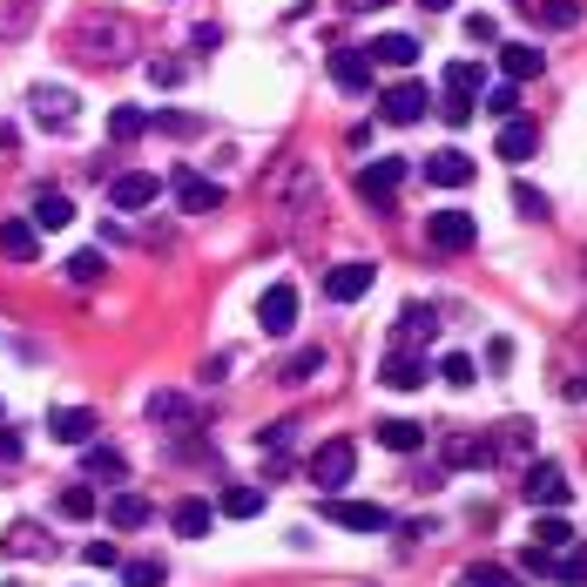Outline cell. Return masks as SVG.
<instances>
[{"label":"cell","mask_w":587,"mask_h":587,"mask_svg":"<svg viewBox=\"0 0 587 587\" xmlns=\"http://www.w3.org/2000/svg\"><path fill=\"white\" fill-rule=\"evenodd\" d=\"M425 378H433V359H419L412 344L385 351V365H378V385H391V391H419Z\"/></svg>","instance_id":"obj_4"},{"label":"cell","mask_w":587,"mask_h":587,"mask_svg":"<svg viewBox=\"0 0 587 587\" xmlns=\"http://www.w3.org/2000/svg\"><path fill=\"white\" fill-rule=\"evenodd\" d=\"M514 210H520L527 223H540V216H547V196H540L533 183H514Z\"/></svg>","instance_id":"obj_42"},{"label":"cell","mask_w":587,"mask_h":587,"mask_svg":"<svg viewBox=\"0 0 587 587\" xmlns=\"http://www.w3.org/2000/svg\"><path fill=\"white\" fill-rule=\"evenodd\" d=\"M344 8H351V14H372V8H385V0H344Z\"/></svg>","instance_id":"obj_50"},{"label":"cell","mask_w":587,"mask_h":587,"mask_svg":"<svg viewBox=\"0 0 587 587\" xmlns=\"http://www.w3.org/2000/svg\"><path fill=\"white\" fill-rule=\"evenodd\" d=\"M48 433H55L61 446H89V439H95V412H89V406H55V412H48Z\"/></svg>","instance_id":"obj_14"},{"label":"cell","mask_w":587,"mask_h":587,"mask_svg":"<svg viewBox=\"0 0 587 587\" xmlns=\"http://www.w3.org/2000/svg\"><path fill=\"white\" fill-rule=\"evenodd\" d=\"M149 520H155V506H149L142 493H115V500H108V527H115V533H136V527H149Z\"/></svg>","instance_id":"obj_19"},{"label":"cell","mask_w":587,"mask_h":587,"mask_svg":"<svg viewBox=\"0 0 587 587\" xmlns=\"http://www.w3.org/2000/svg\"><path fill=\"white\" fill-rule=\"evenodd\" d=\"M149 82H155V89H176L183 68H176V61H149Z\"/></svg>","instance_id":"obj_48"},{"label":"cell","mask_w":587,"mask_h":587,"mask_svg":"<svg viewBox=\"0 0 587 587\" xmlns=\"http://www.w3.org/2000/svg\"><path fill=\"white\" fill-rule=\"evenodd\" d=\"M425 108H433V95H425V82H391L385 95H378V115H385V122H419V115Z\"/></svg>","instance_id":"obj_7"},{"label":"cell","mask_w":587,"mask_h":587,"mask_svg":"<svg viewBox=\"0 0 587 587\" xmlns=\"http://www.w3.org/2000/svg\"><path fill=\"white\" fill-rule=\"evenodd\" d=\"M95 506H102L95 486H68L61 493V520H95Z\"/></svg>","instance_id":"obj_34"},{"label":"cell","mask_w":587,"mask_h":587,"mask_svg":"<svg viewBox=\"0 0 587 587\" xmlns=\"http://www.w3.org/2000/svg\"><path fill=\"white\" fill-rule=\"evenodd\" d=\"M0 547H8V554H42V527H34V520H14Z\"/></svg>","instance_id":"obj_36"},{"label":"cell","mask_w":587,"mask_h":587,"mask_svg":"<svg viewBox=\"0 0 587 587\" xmlns=\"http://www.w3.org/2000/svg\"><path fill=\"white\" fill-rule=\"evenodd\" d=\"M466 42L493 48V42H500V21H493V14H473V21H466Z\"/></svg>","instance_id":"obj_45"},{"label":"cell","mask_w":587,"mask_h":587,"mask_svg":"<svg viewBox=\"0 0 587 587\" xmlns=\"http://www.w3.org/2000/svg\"><path fill=\"white\" fill-rule=\"evenodd\" d=\"M446 466H453V473L493 466V439H480V433H446Z\"/></svg>","instance_id":"obj_16"},{"label":"cell","mask_w":587,"mask_h":587,"mask_svg":"<svg viewBox=\"0 0 587 587\" xmlns=\"http://www.w3.org/2000/svg\"><path fill=\"white\" fill-rule=\"evenodd\" d=\"M533 149H540V129L533 122H520V115H514V122H500V163H527Z\"/></svg>","instance_id":"obj_21"},{"label":"cell","mask_w":587,"mask_h":587,"mask_svg":"<svg viewBox=\"0 0 587 587\" xmlns=\"http://www.w3.org/2000/svg\"><path fill=\"white\" fill-rule=\"evenodd\" d=\"M155 196H163V176H149V169H122L108 183V203L115 210H149Z\"/></svg>","instance_id":"obj_8"},{"label":"cell","mask_w":587,"mask_h":587,"mask_svg":"<svg viewBox=\"0 0 587 587\" xmlns=\"http://www.w3.org/2000/svg\"><path fill=\"white\" fill-rule=\"evenodd\" d=\"M500 68H506V82H533V74L547 68V55L533 42H500Z\"/></svg>","instance_id":"obj_18"},{"label":"cell","mask_w":587,"mask_h":587,"mask_svg":"<svg viewBox=\"0 0 587 587\" xmlns=\"http://www.w3.org/2000/svg\"><path fill=\"white\" fill-rule=\"evenodd\" d=\"M425 176H433L439 189H466V183H473V155H466V149H439L433 163H425Z\"/></svg>","instance_id":"obj_17"},{"label":"cell","mask_w":587,"mask_h":587,"mask_svg":"<svg viewBox=\"0 0 587 587\" xmlns=\"http://www.w3.org/2000/svg\"><path fill=\"white\" fill-rule=\"evenodd\" d=\"M325 520L344 527V533H385L391 527V514L372 506V500H325Z\"/></svg>","instance_id":"obj_5"},{"label":"cell","mask_w":587,"mask_h":587,"mask_svg":"<svg viewBox=\"0 0 587 587\" xmlns=\"http://www.w3.org/2000/svg\"><path fill=\"white\" fill-rule=\"evenodd\" d=\"M8 587H21V580H8Z\"/></svg>","instance_id":"obj_52"},{"label":"cell","mask_w":587,"mask_h":587,"mask_svg":"<svg viewBox=\"0 0 587 587\" xmlns=\"http://www.w3.org/2000/svg\"><path fill=\"white\" fill-rule=\"evenodd\" d=\"M318 372H325V344H310V351H297L278 378H284V385H304V378H318Z\"/></svg>","instance_id":"obj_33"},{"label":"cell","mask_w":587,"mask_h":587,"mask_svg":"<svg viewBox=\"0 0 587 587\" xmlns=\"http://www.w3.org/2000/svg\"><path fill=\"white\" fill-rule=\"evenodd\" d=\"M61 270H68V284H95L102 278V250H74Z\"/></svg>","instance_id":"obj_35"},{"label":"cell","mask_w":587,"mask_h":587,"mask_svg":"<svg viewBox=\"0 0 587 587\" xmlns=\"http://www.w3.org/2000/svg\"><path fill=\"white\" fill-rule=\"evenodd\" d=\"M493 122H514L520 115V82H500V89H486V102H480Z\"/></svg>","instance_id":"obj_31"},{"label":"cell","mask_w":587,"mask_h":587,"mask_svg":"<svg viewBox=\"0 0 587 587\" xmlns=\"http://www.w3.org/2000/svg\"><path fill=\"white\" fill-rule=\"evenodd\" d=\"M0 459H8V466L21 459V433H8V419H0Z\"/></svg>","instance_id":"obj_49"},{"label":"cell","mask_w":587,"mask_h":587,"mask_svg":"<svg viewBox=\"0 0 587 587\" xmlns=\"http://www.w3.org/2000/svg\"><path fill=\"white\" fill-rule=\"evenodd\" d=\"M149 122H155L149 108H108V142H136L149 136Z\"/></svg>","instance_id":"obj_26"},{"label":"cell","mask_w":587,"mask_h":587,"mask_svg":"<svg viewBox=\"0 0 587 587\" xmlns=\"http://www.w3.org/2000/svg\"><path fill=\"white\" fill-rule=\"evenodd\" d=\"M149 419H155V425H183V419H189V406L176 399V391H155V399H149Z\"/></svg>","instance_id":"obj_37"},{"label":"cell","mask_w":587,"mask_h":587,"mask_svg":"<svg viewBox=\"0 0 587 587\" xmlns=\"http://www.w3.org/2000/svg\"><path fill=\"white\" fill-rule=\"evenodd\" d=\"M291 433H297V425H291V419H278V425H263V433H257V446H263V453H284V446H291Z\"/></svg>","instance_id":"obj_44"},{"label":"cell","mask_w":587,"mask_h":587,"mask_svg":"<svg viewBox=\"0 0 587 587\" xmlns=\"http://www.w3.org/2000/svg\"><path fill=\"white\" fill-rule=\"evenodd\" d=\"M169 527H176L183 540H203V533L216 527V506H210V500H176V514H169Z\"/></svg>","instance_id":"obj_20"},{"label":"cell","mask_w":587,"mask_h":587,"mask_svg":"<svg viewBox=\"0 0 587 587\" xmlns=\"http://www.w3.org/2000/svg\"><path fill=\"white\" fill-rule=\"evenodd\" d=\"M27 223L34 230H68L74 223V203H68L61 189H42V196H34V210H27Z\"/></svg>","instance_id":"obj_22"},{"label":"cell","mask_w":587,"mask_h":587,"mask_svg":"<svg viewBox=\"0 0 587 587\" xmlns=\"http://www.w3.org/2000/svg\"><path fill=\"white\" fill-rule=\"evenodd\" d=\"M351 466H359V453H351V439H325L318 453H310V480H318L325 493H338L351 480Z\"/></svg>","instance_id":"obj_6"},{"label":"cell","mask_w":587,"mask_h":587,"mask_svg":"<svg viewBox=\"0 0 587 587\" xmlns=\"http://www.w3.org/2000/svg\"><path fill=\"white\" fill-rule=\"evenodd\" d=\"M406 183V155H378V163L359 169V196L365 203H391V189Z\"/></svg>","instance_id":"obj_9"},{"label":"cell","mask_w":587,"mask_h":587,"mask_svg":"<svg viewBox=\"0 0 587 587\" xmlns=\"http://www.w3.org/2000/svg\"><path fill=\"white\" fill-rule=\"evenodd\" d=\"M439 115H446L453 129H466V122H473V95H446V102H439Z\"/></svg>","instance_id":"obj_46"},{"label":"cell","mask_w":587,"mask_h":587,"mask_svg":"<svg viewBox=\"0 0 587 587\" xmlns=\"http://www.w3.org/2000/svg\"><path fill=\"white\" fill-rule=\"evenodd\" d=\"M520 493L533 500V514H540V506H547V514H561L574 486H567V473H561L554 459H533V466H527V480H520Z\"/></svg>","instance_id":"obj_2"},{"label":"cell","mask_w":587,"mask_h":587,"mask_svg":"<svg viewBox=\"0 0 587 587\" xmlns=\"http://www.w3.org/2000/svg\"><path fill=\"white\" fill-rule=\"evenodd\" d=\"M419 8H425V14H446V8H453V0H419Z\"/></svg>","instance_id":"obj_51"},{"label":"cell","mask_w":587,"mask_h":587,"mask_svg":"<svg viewBox=\"0 0 587 587\" xmlns=\"http://www.w3.org/2000/svg\"><path fill=\"white\" fill-rule=\"evenodd\" d=\"M459 587H520V580L506 574V567H493V561H486V567H466V574H459Z\"/></svg>","instance_id":"obj_38"},{"label":"cell","mask_w":587,"mask_h":587,"mask_svg":"<svg viewBox=\"0 0 587 587\" xmlns=\"http://www.w3.org/2000/svg\"><path fill=\"white\" fill-rule=\"evenodd\" d=\"M480 82H486V61H453L446 68V95H480Z\"/></svg>","instance_id":"obj_29"},{"label":"cell","mask_w":587,"mask_h":587,"mask_svg":"<svg viewBox=\"0 0 587 587\" xmlns=\"http://www.w3.org/2000/svg\"><path fill=\"white\" fill-rule=\"evenodd\" d=\"M372 284H378V270H372V263H338L331 278H325V297H331V304H359Z\"/></svg>","instance_id":"obj_11"},{"label":"cell","mask_w":587,"mask_h":587,"mask_svg":"<svg viewBox=\"0 0 587 587\" xmlns=\"http://www.w3.org/2000/svg\"><path fill=\"white\" fill-rule=\"evenodd\" d=\"M122 580H129V587H163V580H169V567H163V561H129V567H122Z\"/></svg>","instance_id":"obj_39"},{"label":"cell","mask_w":587,"mask_h":587,"mask_svg":"<svg viewBox=\"0 0 587 587\" xmlns=\"http://www.w3.org/2000/svg\"><path fill=\"white\" fill-rule=\"evenodd\" d=\"M425 244L433 250H446V257H466L480 244V223H473V210H433L425 216Z\"/></svg>","instance_id":"obj_1"},{"label":"cell","mask_w":587,"mask_h":587,"mask_svg":"<svg viewBox=\"0 0 587 587\" xmlns=\"http://www.w3.org/2000/svg\"><path fill=\"white\" fill-rule=\"evenodd\" d=\"M547 27H580V0H527Z\"/></svg>","instance_id":"obj_32"},{"label":"cell","mask_w":587,"mask_h":587,"mask_svg":"<svg viewBox=\"0 0 587 587\" xmlns=\"http://www.w3.org/2000/svg\"><path fill=\"white\" fill-rule=\"evenodd\" d=\"M27 108H34V122H42V129H68L74 122V89H34Z\"/></svg>","instance_id":"obj_15"},{"label":"cell","mask_w":587,"mask_h":587,"mask_svg":"<svg viewBox=\"0 0 587 587\" xmlns=\"http://www.w3.org/2000/svg\"><path fill=\"white\" fill-rule=\"evenodd\" d=\"M433 331H439V318H433L425 304H406V310H399V344H425Z\"/></svg>","instance_id":"obj_27"},{"label":"cell","mask_w":587,"mask_h":587,"mask_svg":"<svg viewBox=\"0 0 587 587\" xmlns=\"http://www.w3.org/2000/svg\"><path fill=\"white\" fill-rule=\"evenodd\" d=\"M533 547H547V554H567V547H574V527H567L561 514H540V520H533Z\"/></svg>","instance_id":"obj_28"},{"label":"cell","mask_w":587,"mask_h":587,"mask_svg":"<svg viewBox=\"0 0 587 587\" xmlns=\"http://www.w3.org/2000/svg\"><path fill=\"white\" fill-rule=\"evenodd\" d=\"M554 574H561L567 587H587V547H567V554L554 561Z\"/></svg>","instance_id":"obj_40"},{"label":"cell","mask_w":587,"mask_h":587,"mask_svg":"<svg viewBox=\"0 0 587 587\" xmlns=\"http://www.w3.org/2000/svg\"><path fill=\"white\" fill-rule=\"evenodd\" d=\"M216 514L223 520H257L263 514V486H223L216 493Z\"/></svg>","instance_id":"obj_23"},{"label":"cell","mask_w":587,"mask_h":587,"mask_svg":"<svg viewBox=\"0 0 587 587\" xmlns=\"http://www.w3.org/2000/svg\"><path fill=\"white\" fill-rule=\"evenodd\" d=\"M365 55H372V68H378V61H385V68H412V61H419V42H412V34H378Z\"/></svg>","instance_id":"obj_24"},{"label":"cell","mask_w":587,"mask_h":587,"mask_svg":"<svg viewBox=\"0 0 587 587\" xmlns=\"http://www.w3.org/2000/svg\"><path fill=\"white\" fill-rule=\"evenodd\" d=\"M0 257L34 263V257H42V230H34L27 216H0Z\"/></svg>","instance_id":"obj_12"},{"label":"cell","mask_w":587,"mask_h":587,"mask_svg":"<svg viewBox=\"0 0 587 587\" xmlns=\"http://www.w3.org/2000/svg\"><path fill=\"white\" fill-rule=\"evenodd\" d=\"M82 561H89V567H122V547H115V540H89Z\"/></svg>","instance_id":"obj_43"},{"label":"cell","mask_w":587,"mask_h":587,"mask_svg":"<svg viewBox=\"0 0 587 587\" xmlns=\"http://www.w3.org/2000/svg\"><path fill=\"white\" fill-rule=\"evenodd\" d=\"M419 439H425V425H412V419H378V446H385V453H419Z\"/></svg>","instance_id":"obj_25"},{"label":"cell","mask_w":587,"mask_h":587,"mask_svg":"<svg viewBox=\"0 0 587 587\" xmlns=\"http://www.w3.org/2000/svg\"><path fill=\"white\" fill-rule=\"evenodd\" d=\"M257 325H263L270 338H284V331L297 325V291H291V284H270V291L257 297Z\"/></svg>","instance_id":"obj_10"},{"label":"cell","mask_w":587,"mask_h":587,"mask_svg":"<svg viewBox=\"0 0 587 587\" xmlns=\"http://www.w3.org/2000/svg\"><path fill=\"white\" fill-rule=\"evenodd\" d=\"M0 419H8V412H0Z\"/></svg>","instance_id":"obj_53"},{"label":"cell","mask_w":587,"mask_h":587,"mask_svg":"<svg viewBox=\"0 0 587 587\" xmlns=\"http://www.w3.org/2000/svg\"><path fill=\"white\" fill-rule=\"evenodd\" d=\"M82 453H89V473H102V480H129V459L115 453V446H95V439H89Z\"/></svg>","instance_id":"obj_30"},{"label":"cell","mask_w":587,"mask_h":587,"mask_svg":"<svg viewBox=\"0 0 587 587\" xmlns=\"http://www.w3.org/2000/svg\"><path fill=\"white\" fill-rule=\"evenodd\" d=\"M439 378L466 391V385H473V359H466V351H446V359H439Z\"/></svg>","instance_id":"obj_41"},{"label":"cell","mask_w":587,"mask_h":587,"mask_svg":"<svg viewBox=\"0 0 587 587\" xmlns=\"http://www.w3.org/2000/svg\"><path fill=\"white\" fill-rule=\"evenodd\" d=\"M169 189H176L183 216H216V210H223V183L196 176V169H169Z\"/></svg>","instance_id":"obj_3"},{"label":"cell","mask_w":587,"mask_h":587,"mask_svg":"<svg viewBox=\"0 0 587 587\" xmlns=\"http://www.w3.org/2000/svg\"><path fill=\"white\" fill-rule=\"evenodd\" d=\"M554 561H561V554H547V547H527V554H520V567H527V574H540V580L554 574Z\"/></svg>","instance_id":"obj_47"},{"label":"cell","mask_w":587,"mask_h":587,"mask_svg":"<svg viewBox=\"0 0 587 587\" xmlns=\"http://www.w3.org/2000/svg\"><path fill=\"white\" fill-rule=\"evenodd\" d=\"M331 82H338L344 95H365V89H372V55H365V48H338V55H331Z\"/></svg>","instance_id":"obj_13"}]
</instances>
